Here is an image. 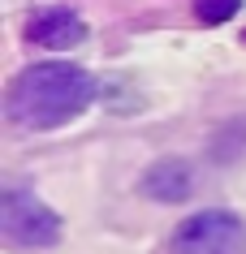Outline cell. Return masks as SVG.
<instances>
[{
	"label": "cell",
	"mask_w": 246,
	"mask_h": 254,
	"mask_svg": "<svg viewBox=\"0 0 246 254\" xmlns=\"http://www.w3.org/2000/svg\"><path fill=\"white\" fill-rule=\"evenodd\" d=\"M95 78L69 61H39L26 65L9 82L4 117L22 129H61L95 104Z\"/></svg>",
	"instance_id": "6da1fadb"
},
{
	"label": "cell",
	"mask_w": 246,
	"mask_h": 254,
	"mask_svg": "<svg viewBox=\"0 0 246 254\" xmlns=\"http://www.w3.org/2000/svg\"><path fill=\"white\" fill-rule=\"evenodd\" d=\"M0 233L9 246L22 250H48L61 241V215L43 207L26 190H4L0 194Z\"/></svg>",
	"instance_id": "7a4b0ae2"
},
{
	"label": "cell",
	"mask_w": 246,
	"mask_h": 254,
	"mask_svg": "<svg viewBox=\"0 0 246 254\" xmlns=\"http://www.w3.org/2000/svg\"><path fill=\"white\" fill-rule=\"evenodd\" d=\"M173 254H246V224L233 211L207 207L186 215L168 241Z\"/></svg>",
	"instance_id": "3957f363"
},
{
	"label": "cell",
	"mask_w": 246,
	"mask_h": 254,
	"mask_svg": "<svg viewBox=\"0 0 246 254\" xmlns=\"http://www.w3.org/2000/svg\"><path fill=\"white\" fill-rule=\"evenodd\" d=\"M26 35L39 48H48V52H69V48H78L86 39V22L74 9H39V13L30 17Z\"/></svg>",
	"instance_id": "277c9868"
},
{
	"label": "cell",
	"mask_w": 246,
	"mask_h": 254,
	"mask_svg": "<svg viewBox=\"0 0 246 254\" xmlns=\"http://www.w3.org/2000/svg\"><path fill=\"white\" fill-rule=\"evenodd\" d=\"M138 190L151 202H181V198L194 194V173H190L186 160H160V164H151L147 173H143Z\"/></svg>",
	"instance_id": "5b68a950"
},
{
	"label": "cell",
	"mask_w": 246,
	"mask_h": 254,
	"mask_svg": "<svg viewBox=\"0 0 246 254\" xmlns=\"http://www.w3.org/2000/svg\"><path fill=\"white\" fill-rule=\"evenodd\" d=\"M238 9H242V0H194V17H199V22H207V26L229 22Z\"/></svg>",
	"instance_id": "8992f818"
}]
</instances>
